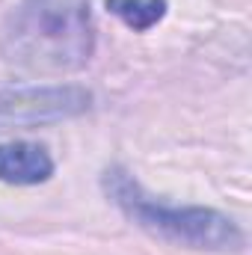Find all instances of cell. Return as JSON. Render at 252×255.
I'll return each instance as SVG.
<instances>
[{
	"mask_svg": "<svg viewBox=\"0 0 252 255\" xmlns=\"http://www.w3.org/2000/svg\"><path fill=\"white\" fill-rule=\"evenodd\" d=\"M6 63L33 74H71L95 54L89 0H21L0 39Z\"/></svg>",
	"mask_w": 252,
	"mask_h": 255,
	"instance_id": "cell-1",
	"label": "cell"
},
{
	"mask_svg": "<svg viewBox=\"0 0 252 255\" xmlns=\"http://www.w3.org/2000/svg\"><path fill=\"white\" fill-rule=\"evenodd\" d=\"M104 190L139 229H145L154 238H163L169 244L190 247V250H208V253L244 250V232L232 217L214 208L166 205L148 196L125 169H110L104 175Z\"/></svg>",
	"mask_w": 252,
	"mask_h": 255,
	"instance_id": "cell-2",
	"label": "cell"
},
{
	"mask_svg": "<svg viewBox=\"0 0 252 255\" xmlns=\"http://www.w3.org/2000/svg\"><path fill=\"white\" fill-rule=\"evenodd\" d=\"M92 95L83 86H27L0 92V125H42L86 113Z\"/></svg>",
	"mask_w": 252,
	"mask_h": 255,
	"instance_id": "cell-3",
	"label": "cell"
},
{
	"mask_svg": "<svg viewBox=\"0 0 252 255\" xmlns=\"http://www.w3.org/2000/svg\"><path fill=\"white\" fill-rule=\"evenodd\" d=\"M54 175V157L39 142H3L0 145V181L15 187H33Z\"/></svg>",
	"mask_w": 252,
	"mask_h": 255,
	"instance_id": "cell-4",
	"label": "cell"
},
{
	"mask_svg": "<svg viewBox=\"0 0 252 255\" xmlns=\"http://www.w3.org/2000/svg\"><path fill=\"white\" fill-rule=\"evenodd\" d=\"M107 9L130 30L145 33L166 15V0H107Z\"/></svg>",
	"mask_w": 252,
	"mask_h": 255,
	"instance_id": "cell-5",
	"label": "cell"
}]
</instances>
